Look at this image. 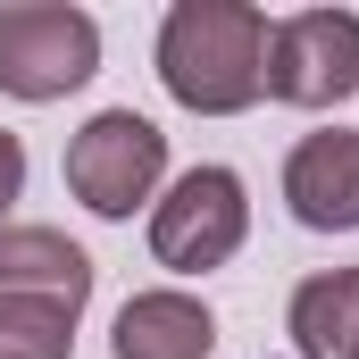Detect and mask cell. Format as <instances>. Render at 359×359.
Listing matches in <instances>:
<instances>
[{
  "label": "cell",
  "instance_id": "1",
  "mask_svg": "<svg viewBox=\"0 0 359 359\" xmlns=\"http://www.w3.org/2000/svg\"><path fill=\"white\" fill-rule=\"evenodd\" d=\"M159 84L201 117H234L268 92V17L243 0H176L159 25Z\"/></svg>",
  "mask_w": 359,
  "mask_h": 359
},
{
  "label": "cell",
  "instance_id": "2",
  "mask_svg": "<svg viewBox=\"0 0 359 359\" xmlns=\"http://www.w3.org/2000/svg\"><path fill=\"white\" fill-rule=\"evenodd\" d=\"M100 67V25L67 0H8L0 8V92L17 100H59L92 84Z\"/></svg>",
  "mask_w": 359,
  "mask_h": 359
},
{
  "label": "cell",
  "instance_id": "3",
  "mask_svg": "<svg viewBox=\"0 0 359 359\" xmlns=\"http://www.w3.org/2000/svg\"><path fill=\"white\" fill-rule=\"evenodd\" d=\"M243 234H251V201H243L234 168H192L151 209V251H159V268H176V276L226 268L243 251Z\"/></svg>",
  "mask_w": 359,
  "mask_h": 359
},
{
  "label": "cell",
  "instance_id": "4",
  "mask_svg": "<svg viewBox=\"0 0 359 359\" xmlns=\"http://www.w3.org/2000/svg\"><path fill=\"white\" fill-rule=\"evenodd\" d=\"M159 176H168V134L134 109H100L67 142V192L92 217H134V201H151Z\"/></svg>",
  "mask_w": 359,
  "mask_h": 359
},
{
  "label": "cell",
  "instance_id": "5",
  "mask_svg": "<svg viewBox=\"0 0 359 359\" xmlns=\"http://www.w3.org/2000/svg\"><path fill=\"white\" fill-rule=\"evenodd\" d=\"M268 92L292 109H334L359 92V17L351 8H301L268 25Z\"/></svg>",
  "mask_w": 359,
  "mask_h": 359
},
{
  "label": "cell",
  "instance_id": "6",
  "mask_svg": "<svg viewBox=\"0 0 359 359\" xmlns=\"http://www.w3.org/2000/svg\"><path fill=\"white\" fill-rule=\"evenodd\" d=\"M284 201L318 234H351L359 226V134L351 126H326L284 159Z\"/></svg>",
  "mask_w": 359,
  "mask_h": 359
},
{
  "label": "cell",
  "instance_id": "7",
  "mask_svg": "<svg viewBox=\"0 0 359 359\" xmlns=\"http://www.w3.org/2000/svg\"><path fill=\"white\" fill-rule=\"evenodd\" d=\"M0 292L8 301H50V309H76L84 318L92 259L59 226H0Z\"/></svg>",
  "mask_w": 359,
  "mask_h": 359
},
{
  "label": "cell",
  "instance_id": "8",
  "mask_svg": "<svg viewBox=\"0 0 359 359\" xmlns=\"http://www.w3.org/2000/svg\"><path fill=\"white\" fill-rule=\"evenodd\" d=\"M117 359H209L217 351V318L192 292H134L117 309Z\"/></svg>",
  "mask_w": 359,
  "mask_h": 359
},
{
  "label": "cell",
  "instance_id": "9",
  "mask_svg": "<svg viewBox=\"0 0 359 359\" xmlns=\"http://www.w3.org/2000/svg\"><path fill=\"white\" fill-rule=\"evenodd\" d=\"M292 351L301 359H359V268H326L292 292Z\"/></svg>",
  "mask_w": 359,
  "mask_h": 359
},
{
  "label": "cell",
  "instance_id": "10",
  "mask_svg": "<svg viewBox=\"0 0 359 359\" xmlns=\"http://www.w3.org/2000/svg\"><path fill=\"white\" fill-rule=\"evenodd\" d=\"M67 351H76V309L0 292V359H67Z\"/></svg>",
  "mask_w": 359,
  "mask_h": 359
},
{
  "label": "cell",
  "instance_id": "11",
  "mask_svg": "<svg viewBox=\"0 0 359 359\" xmlns=\"http://www.w3.org/2000/svg\"><path fill=\"white\" fill-rule=\"evenodd\" d=\"M17 192H25V142H17V134H0V209H8Z\"/></svg>",
  "mask_w": 359,
  "mask_h": 359
}]
</instances>
